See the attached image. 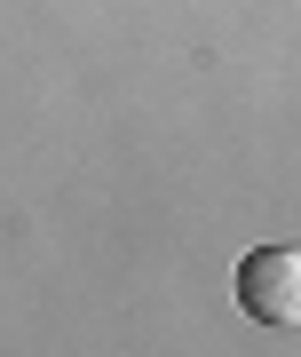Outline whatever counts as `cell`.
Wrapping results in <instances>:
<instances>
[{"mask_svg": "<svg viewBox=\"0 0 301 357\" xmlns=\"http://www.w3.org/2000/svg\"><path fill=\"white\" fill-rule=\"evenodd\" d=\"M238 310L262 326H293L301 318V255L293 246H254V255H238Z\"/></svg>", "mask_w": 301, "mask_h": 357, "instance_id": "obj_1", "label": "cell"}]
</instances>
